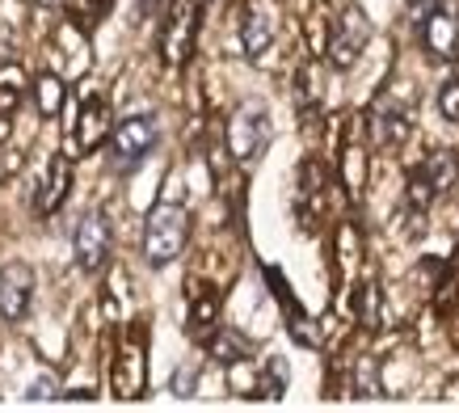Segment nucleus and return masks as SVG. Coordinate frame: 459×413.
<instances>
[{
    "instance_id": "obj_1",
    "label": "nucleus",
    "mask_w": 459,
    "mask_h": 413,
    "mask_svg": "<svg viewBox=\"0 0 459 413\" xmlns=\"http://www.w3.org/2000/svg\"><path fill=\"white\" fill-rule=\"evenodd\" d=\"M110 388L118 400H135L148 388V321H131L118 333L114 346V363H110Z\"/></svg>"
},
{
    "instance_id": "obj_2",
    "label": "nucleus",
    "mask_w": 459,
    "mask_h": 413,
    "mask_svg": "<svg viewBox=\"0 0 459 413\" xmlns=\"http://www.w3.org/2000/svg\"><path fill=\"white\" fill-rule=\"evenodd\" d=\"M186 236H190V211L181 203H156L148 211V224H143V262L160 270L173 258H181L186 249Z\"/></svg>"
},
{
    "instance_id": "obj_3",
    "label": "nucleus",
    "mask_w": 459,
    "mask_h": 413,
    "mask_svg": "<svg viewBox=\"0 0 459 413\" xmlns=\"http://www.w3.org/2000/svg\"><path fill=\"white\" fill-rule=\"evenodd\" d=\"M156 119L152 114H131L123 123H114L110 136V165L114 169H135L156 148Z\"/></svg>"
},
{
    "instance_id": "obj_4",
    "label": "nucleus",
    "mask_w": 459,
    "mask_h": 413,
    "mask_svg": "<svg viewBox=\"0 0 459 413\" xmlns=\"http://www.w3.org/2000/svg\"><path fill=\"white\" fill-rule=\"evenodd\" d=\"M110 136H114L110 97L84 93L81 114H76V123H72V152H76V156H93L101 144H110Z\"/></svg>"
},
{
    "instance_id": "obj_5",
    "label": "nucleus",
    "mask_w": 459,
    "mask_h": 413,
    "mask_svg": "<svg viewBox=\"0 0 459 413\" xmlns=\"http://www.w3.org/2000/svg\"><path fill=\"white\" fill-rule=\"evenodd\" d=\"M198 9H203V0H173L165 30H160V56H165L169 68H181L190 59V51H195Z\"/></svg>"
},
{
    "instance_id": "obj_6",
    "label": "nucleus",
    "mask_w": 459,
    "mask_h": 413,
    "mask_svg": "<svg viewBox=\"0 0 459 413\" xmlns=\"http://www.w3.org/2000/svg\"><path fill=\"white\" fill-rule=\"evenodd\" d=\"M367 39H371V22L362 17L359 4H350L346 13L333 22V34H329V64L333 68H354L362 56V47H367Z\"/></svg>"
},
{
    "instance_id": "obj_7",
    "label": "nucleus",
    "mask_w": 459,
    "mask_h": 413,
    "mask_svg": "<svg viewBox=\"0 0 459 413\" xmlns=\"http://www.w3.org/2000/svg\"><path fill=\"white\" fill-rule=\"evenodd\" d=\"M421 47H426V56L434 64H451L459 59V13L455 4H438L430 13L421 17Z\"/></svg>"
},
{
    "instance_id": "obj_8",
    "label": "nucleus",
    "mask_w": 459,
    "mask_h": 413,
    "mask_svg": "<svg viewBox=\"0 0 459 413\" xmlns=\"http://www.w3.org/2000/svg\"><path fill=\"white\" fill-rule=\"evenodd\" d=\"M72 249H76V266L81 270H101L110 262V220L101 211H84L81 224H76V236H72Z\"/></svg>"
},
{
    "instance_id": "obj_9",
    "label": "nucleus",
    "mask_w": 459,
    "mask_h": 413,
    "mask_svg": "<svg viewBox=\"0 0 459 413\" xmlns=\"http://www.w3.org/2000/svg\"><path fill=\"white\" fill-rule=\"evenodd\" d=\"M30 300H34V270L26 262H4L0 266V321L4 325L26 321Z\"/></svg>"
},
{
    "instance_id": "obj_10",
    "label": "nucleus",
    "mask_w": 459,
    "mask_h": 413,
    "mask_svg": "<svg viewBox=\"0 0 459 413\" xmlns=\"http://www.w3.org/2000/svg\"><path fill=\"white\" fill-rule=\"evenodd\" d=\"M68 190H72V161L64 152H56L47 161V169H42L39 190H34V211L39 215H56L59 206H64V198H68Z\"/></svg>"
},
{
    "instance_id": "obj_11",
    "label": "nucleus",
    "mask_w": 459,
    "mask_h": 413,
    "mask_svg": "<svg viewBox=\"0 0 459 413\" xmlns=\"http://www.w3.org/2000/svg\"><path fill=\"white\" fill-rule=\"evenodd\" d=\"M265 144V114L262 110H237V119L228 123V148L237 161H253Z\"/></svg>"
},
{
    "instance_id": "obj_12",
    "label": "nucleus",
    "mask_w": 459,
    "mask_h": 413,
    "mask_svg": "<svg viewBox=\"0 0 459 413\" xmlns=\"http://www.w3.org/2000/svg\"><path fill=\"white\" fill-rule=\"evenodd\" d=\"M186 300H190V338H211L215 333V317H220V295H215V287H207V283H198V278H190V291H186Z\"/></svg>"
},
{
    "instance_id": "obj_13",
    "label": "nucleus",
    "mask_w": 459,
    "mask_h": 413,
    "mask_svg": "<svg viewBox=\"0 0 459 413\" xmlns=\"http://www.w3.org/2000/svg\"><path fill=\"white\" fill-rule=\"evenodd\" d=\"M270 42H274V22H270L257 4H249L245 17H240V47H245V56L262 59L265 51H270Z\"/></svg>"
},
{
    "instance_id": "obj_14",
    "label": "nucleus",
    "mask_w": 459,
    "mask_h": 413,
    "mask_svg": "<svg viewBox=\"0 0 459 413\" xmlns=\"http://www.w3.org/2000/svg\"><path fill=\"white\" fill-rule=\"evenodd\" d=\"M26 68L9 59V64H0V123H9L17 110H22V101H26Z\"/></svg>"
},
{
    "instance_id": "obj_15",
    "label": "nucleus",
    "mask_w": 459,
    "mask_h": 413,
    "mask_svg": "<svg viewBox=\"0 0 459 413\" xmlns=\"http://www.w3.org/2000/svg\"><path fill=\"white\" fill-rule=\"evenodd\" d=\"M30 89H34V106H39L42 119H56V114L64 110L68 89H64V81H59L56 72H39V76L30 81Z\"/></svg>"
},
{
    "instance_id": "obj_16",
    "label": "nucleus",
    "mask_w": 459,
    "mask_h": 413,
    "mask_svg": "<svg viewBox=\"0 0 459 413\" xmlns=\"http://www.w3.org/2000/svg\"><path fill=\"white\" fill-rule=\"evenodd\" d=\"M64 4H68V22L76 30H84V34L98 22H106V13L114 9V0H64Z\"/></svg>"
},
{
    "instance_id": "obj_17",
    "label": "nucleus",
    "mask_w": 459,
    "mask_h": 413,
    "mask_svg": "<svg viewBox=\"0 0 459 413\" xmlns=\"http://www.w3.org/2000/svg\"><path fill=\"white\" fill-rule=\"evenodd\" d=\"M371 131H376V144L396 148V144L409 136V114H404V110H388V106H384V110L376 114V127H371Z\"/></svg>"
},
{
    "instance_id": "obj_18",
    "label": "nucleus",
    "mask_w": 459,
    "mask_h": 413,
    "mask_svg": "<svg viewBox=\"0 0 459 413\" xmlns=\"http://www.w3.org/2000/svg\"><path fill=\"white\" fill-rule=\"evenodd\" d=\"M418 173H421L426 181H430V190H434V194H443L446 186L455 181V152H434V156L418 169Z\"/></svg>"
},
{
    "instance_id": "obj_19",
    "label": "nucleus",
    "mask_w": 459,
    "mask_h": 413,
    "mask_svg": "<svg viewBox=\"0 0 459 413\" xmlns=\"http://www.w3.org/2000/svg\"><path fill=\"white\" fill-rule=\"evenodd\" d=\"M291 384V367H287V358H265L262 367V380H257V397H274L279 400Z\"/></svg>"
},
{
    "instance_id": "obj_20",
    "label": "nucleus",
    "mask_w": 459,
    "mask_h": 413,
    "mask_svg": "<svg viewBox=\"0 0 459 413\" xmlns=\"http://www.w3.org/2000/svg\"><path fill=\"white\" fill-rule=\"evenodd\" d=\"M211 358L215 363H223V367H237L240 358H245V346H240V338H232V333H211Z\"/></svg>"
},
{
    "instance_id": "obj_21",
    "label": "nucleus",
    "mask_w": 459,
    "mask_h": 413,
    "mask_svg": "<svg viewBox=\"0 0 459 413\" xmlns=\"http://www.w3.org/2000/svg\"><path fill=\"white\" fill-rule=\"evenodd\" d=\"M359 321L367 330H379V287L376 283H362L359 291Z\"/></svg>"
},
{
    "instance_id": "obj_22",
    "label": "nucleus",
    "mask_w": 459,
    "mask_h": 413,
    "mask_svg": "<svg viewBox=\"0 0 459 413\" xmlns=\"http://www.w3.org/2000/svg\"><path fill=\"white\" fill-rule=\"evenodd\" d=\"M354 392H359V397H376V392H379L376 358H359V372H354Z\"/></svg>"
},
{
    "instance_id": "obj_23",
    "label": "nucleus",
    "mask_w": 459,
    "mask_h": 413,
    "mask_svg": "<svg viewBox=\"0 0 459 413\" xmlns=\"http://www.w3.org/2000/svg\"><path fill=\"white\" fill-rule=\"evenodd\" d=\"M438 110H443L446 123H459V81H455V76L438 89Z\"/></svg>"
},
{
    "instance_id": "obj_24",
    "label": "nucleus",
    "mask_w": 459,
    "mask_h": 413,
    "mask_svg": "<svg viewBox=\"0 0 459 413\" xmlns=\"http://www.w3.org/2000/svg\"><path fill=\"white\" fill-rule=\"evenodd\" d=\"M26 397L30 400H51V397H59V380H56V375H39Z\"/></svg>"
},
{
    "instance_id": "obj_25",
    "label": "nucleus",
    "mask_w": 459,
    "mask_h": 413,
    "mask_svg": "<svg viewBox=\"0 0 459 413\" xmlns=\"http://www.w3.org/2000/svg\"><path fill=\"white\" fill-rule=\"evenodd\" d=\"M438 4H443V0H409V13L421 22V17L430 13V9H438Z\"/></svg>"
},
{
    "instance_id": "obj_26",
    "label": "nucleus",
    "mask_w": 459,
    "mask_h": 413,
    "mask_svg": "<svg viewBox=\"0 0 459 413\" xmlns=\"http://www.w3.org/2000/svg\"><path fill=\"white\" fill-rule=\"evenodd\" d=\"M195 388V372H178L173 375V392H190Z\"/></svg>"
},
{
    "instance_id": "obj_27",
    "label": "nucleus",
    "mask_w": 459,
    "mask_h": 413,
    "mask_svg": "<svg viewBox=\"0 0 459 413\" xmlns=\"http://www.w3.org/2000/svg\"><path fill=\"white\" fill-rule=\"evenodd\" d=\"M68 400H93V392H89V388H76V392H68Z\"/></svg>"
},
{
    "instance_id": "obj_28",
    "label": "nucleus",
    "mask_w": 459,
    "mask_h": 413,
    "mask_svg": "<svg viewBox=\"0 0 459 413\" xmlns=\"http://www.w3.org/2000/svg\"><path fill=\"white\" fill-rule=\"evenodd\" d=\"M156 4H160V0H143V9H156Z\"/></svg>"
},
{
    "instance_id": "obj_29",
    "label": "nucleus",
    "mask_w": 459,
    "mask_h": 413,
    "mask_svg": "<svg viewBox=\"0 0 459 413\" xmlns=\"http://www.w3.org/2000/svg\"><path fill=\"white\" fill-rule=\"evenodd\" d=\"M39 4H64V0H39Z\"/></svg>"
}]
</instances>
